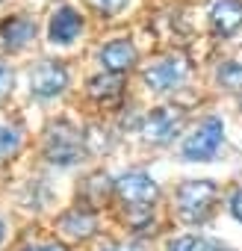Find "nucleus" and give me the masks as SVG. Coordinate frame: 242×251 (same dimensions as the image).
<instances>
[{"label": "nucleus", "mask_w": 242, "mask_h": 251, "mask_svg": "<svg viewBox=\"0 0 242 251\" xmlns=\"http://www.w3.org/2000/svg\"><path fill=\"white\" fill-rule=\"evenodd\" d=\"M86 151V136L71 127L68 121H56L48 127V139H45V157L53 166H74Z\"/></svg>", "instance_id": "obj_1"}, {"label": "nucleus", "mask_w": 242, "mask_h": 251, "mask_svg": "<svg viewBox=\"0 0 242 251\" xmlns=\"http://www.w3.org/2000/svg\"><path fill=\"white\" fill-rule=\"evenodd\" d=\"M216 183L213 180H189L177 189V213L183 222L195 225V222H204L216 204Z\"/></svg>", "instance_id": "obj_2"}, {"label": "nucleus", "mask_w": 242, "mask_h": 251, "mask_svg": "<svg viewBox=\"0 0 242 251\" xmlns=\"http://www.w3.org/2000/svg\"><path fill=\"white\" fill-rule=\"evenodd\" d=\"M183 121H186L183 109H177V106H157L142 121V136L148 142H154V145H166V142H171L180 133Z\"/></svg>", "instance_id": "obj_3"}, {"label": "nucleus", "mask_w": 242, "mask_h": 251, "mask_svg": "<svg viewBox=\"0 0 242 251\" xmlns=\"http://www.w3.org/2000/svg\"><path fill=\"white\" fill-rule=\"evenodd\" d=\"M221 139H224V124H221L218 118H207L192 136H186V142H183V157H186V160H195V163L210 160V157H216V151L221 148Z\"/></svg>", "instance_id": "obj_4"}, {"label": "nucleus", "mask_w": 242, "mask_h": 251, "mask_svg": "<svg viewBox=\"0 0 242 251\" xmlns=\"http://www.w3.org/2000/svg\"><path fill=\"white\" fill-rule=\"evenodd\" d=\"M115 192L127 207H151L157 201V195H160L157 183L148 175H142V172H130L124 177H118L115 180Z\"/></svg>", "instance_id": "obj_5"}, {"label": "nucleus", "mask_w": 242, "mask_h": 251, "mask_svg": "<svg viewBox=\"0 0 242 251\" xmlns=\"http://www.w3.org/2000/svg\"><path fill=\"white\" fill-rule=\"evenodd\" d=\"M189 74V62L183 59V56H166V59H160V62H154L151 68H145V83H148V89H154V92H169V89H174L177 83H183V77Z\"/></svg>", "instance_id": "obj_6"}, {"label": "nucleus", "mask_w": 242, "mask_h": 251, "mask_svg": "<svg viewBox=\"0 0 242 251\" xmlns=\"http://www.w3.org/2000/svg\"><path fill=\"white\" fill-rule=\"evenodd\" d=\"M68 86V71L62 68V62H39L30 74V92L42 100L62 95Z\"/></svg>", "instance_id": "obj_7"}, {"label": "nucleus", "mask_w": 242, "mask_h": 251, "mask_svg": "<svg viewBox=\"0 0 242 251\" xmlns=\"http://www.w3.org/2000/svg\"><path fill=\"white\" fill-rule=\"evenodd\" d=\"M100 65H103V71H112V74H127L136 65V48H133V42H127V39L109 42L100 50Z\"/></svg>", "instance_id": "obj_8"}, {"label": "nucleus", "mask_w": 242, "mask_h": 251, "mask_svg": "<svg viewBox=\"0 0 242 251\" xmlns=\"http://www.w3.org/2000/svg\"><path fill=\"white\" fill-rule=\"evenodd\" d=\"M80 30H83V18H80V12L71 9V6H62V9L53 12L50 27H48V36H50L53 45H71V42L80 36Z\"/></svg>", "instance_id": "obj_9"}, {"label": "nucleus", "mask_w": 242, "mask_h": 251, "mask_svg": "<svg viewBox=\"0 0 242 251\" xmlns=\"http://www.w3.org/2000/svg\"><path fill=\"white\" fill-rule=\"evenodd\" d=\"M36 36V21L27 18V15H15L9 21H3V27H0V42H3L6 50H21L33 42Z\"/></svg>", "instance_id": "obj_10"}, {"label": "nucleus", "mask_w": 242, "mask_h": 251, "mask_svg": "<svg viewBox=\"0 0 242 251\" xmlns=\"http://www.w3.org/2000/svg\"><path fill=\"white\" fill-rule=\"evenodd\" d=\"M59 233L65 236V239H71V242H83V239H89L95 230H97V222H95V213H89V210H68L62 219H59Z\"/></svg>", "instance_id": "obj_11"}, {"label": "nucleus", "mask_w": 242, "mask_h": 251, "mask_svg": "<svg viewBox=\"0 0 242 251\" xmlns=\"http://www.w3.org/2000/svg\"><path fill=\"white\" fill-rule=\"evenodd\" d=\"M210 24L218 36H230L242 27V3L239 0H218L210 9Z\"/></svg>", "instance_id": "obj_12"}, {"label": "nucleus", "mask_w": 242, "mask_h": 251, "mask_svg": "<svg viewBox=\"0 0 242 251\" xmlns=\"http://www.w3.org/2000/svg\"><path fill=\"white\" fill-rule=\"evenodd\" d=\"M89 95H92L95 100H115V98L121 95V74L106 71V74L92 77V80H89Z\"/></svg>", "instance_id": "obj_13"}, {"label": "nucleus", "mask_w": 242, "mask_h": 251, "mask_svg": "<svg viewBox=\"0 0 242 251\" xmlns=\"http://www.w3.org/2000/svg\"><path fill=\"white\" fill-rule=\"evenodd\" d=\"M218 83L230 92H242V65L236 62H224L218 68Z\"/></svg>", "instance_id": "obj_14"}, {"label": "nucleus", "mask_w": 242, "mask_h": 251, "mask_svg": "<svg viewBox=\"0 0 242 251\" xmlns=\"http://www.w3.org/2000/svg\"><path fill=\"white\" fill-rule=\"evenodd\" d=\"M18 148H21V136H18V130H12V127H0V163L9 160Z\"/></svg>", "instance_id": "obj_15"}, {"label": "nucleus", "mask_w": 242, "mask_h": 251, "mask_svg": "<svg viewBox=\"0 0 242 251\" xmlns=\"http://www.w3.org/2000/svg\"><path fill=\"white\" fill-rule=\"evenodd\" d=\"M169 251H216V248L201 236H180L169 245Z\"/></svg>", "instance_id": "obj_16"}, {"label": "nucleus", "mask_w": 242, "mask_h": 251, "mask_svg": "<svg viewBox=\"0 0 242 251\" xmlns=\"http://www.w3.org/2000/svg\"><path fill=\"white\" fill-rule=\"evenodd\" d=\"M15 86V71L6 65V62H0V100H3Z\"/></svg>", "instance_id": "obj_17"}, {"label": "nucleus", "mask_w": 242, "mask_h": 251, "mask_svg": "<svg viewBox=\"0 0 242 251\" xmlns=\"http://www.w3.org/2000/svg\"><path fill=\"white\" fill-rule=\"evenodd\" d=\"M92 3L100 9V12H106V15H115V12H121L130 0H92Z\"/></svg>", "instance_id": "obj_18"}, {"label": "nucleus", "mask_w": 242, "mask_h": 251, "mask_svg": "<svg viewBox=\"0 0 242 251\" xmlns=\"http://www.w3.org/2000/svg\"><path fill=\"white\" fill-rule=\"evenodd\" d=\"M230 210H233V216H236V219L242 222V189H239V192L233 195V201H230Z\"/></svg>", "instance_id": "obj_19"}, {"label": "nucleus", "mask_w": 242, "mask_h": 251, "mask_svg": "<svg viewBox=\"0 0 242 251\" xmlns=\"http://www.w3.org/2000/svg\"><path fill=\"white\" fill-rule=\"evenodd\" d=\"M106 251H142L136 242H121V245H112V248H106Z\"/></svg>", "instance_id": "obj_20"}, {"label": "nucleus", "mask_w": 242, "mask_h": 251, "mask_svg": "<svg viewBox=\"0 0 242 251\" xmlns=\"http://www.w3.org/2000/svg\"><path fill=\"white\" fill-rule=\"evenodd\" d=\"M3 239H6V225L0 222V245H3Z\"/></svg>", "instance_id": "obj_21"}, {"label": "nucleus", "mask_w": 242, "mask_h": 251, "mask_svg": "<svg viewBox=\"0 0 242 251\" xmlns=\"http://www.w3.org/2000/svg\"><path fill=\"white\" fill-rule=\"evenodd\" d=\"M30 251H62V248H53V245H45V248H30Z\"/></svg>", "instance_id": "obj_22"}]
</instances>
